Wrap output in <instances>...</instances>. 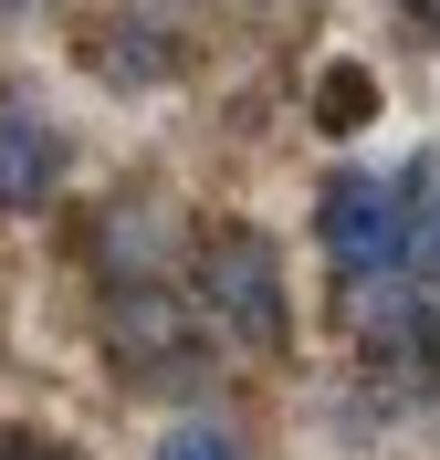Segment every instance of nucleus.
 Listing matches in <instances>:
<instances>
[{
	"instance_id": "obj_1",
	"label": "nucleus",
	"mask_w": 440,
	"mask_h": 460,
	"mask_svg": "<svg viewBox=\"0 0 440 460\" xmlns=\"http://www.w3.org/2000/svg\"><path fill=\"white\" fill-rule=\"evenodd\" d=\"M315 241H325L346 293L399 283L409 272V199H399V178L388 168H336V189L315 199Z\"/></svg>"
},
{
	"instance_id": "obj_2",
	"label": "nucleus",
	"mask_w": 440,
	"mask_h": 460,
	"mask_svg": "<svg viewBox=\"0 0 440 460\" xmlns=\"http://www.w3.org/2000/svg\"><path fill=\"white\" fill-rule=\"evenodd\" d=\"M200 304L220 314V335H241V345H283L293 335V304H283V261H273V241L263 230H241V220H220L200 241Z\"/></svg>"
},
{
	"instance_id": "obj_3",
	"label": "nucleus",
	"mask_w": 440,
	"mask_h": 460,
	"mask_svg": "<svg viewBox=\"0 0 440 460\" xmlns=\"http://www.w3.org/2000/svg\"><path fill=\"white\" fill-rule=\"evenodd\" d=\"M346 304H356L367 367H388L399 387H430V376H440V283L399 272V283H367V293H346Z\"/></svg>"
},
{
	"instance_id": "obj_4",
	"label": "nucleus",
	"mask_w": 440,
	"mask_h": 460,
	"mask_svg": "<svg viewBox=\"0 0 440 460\" xmlns=\"http://www.w3.org/2000/svg\"><path fill=\"white\" fill-rule=\"evenodd\" d=\"M105 324H116V367L137 376H189L200 367V345H189V314L168 304V283H116L105 293Z\"/></svg>"
},
{
	"instance_id": "obj_5",
	"label": "nucleus",
	"mask_w": 440,
	"mask_h": 460,
	"mask_svg": "<svg viewBox=\"0 0 440 460\" xmlns=\"http://www.w3.org/2000/svg\"><path fill=\"white\" fill-rule=\"evenodd\" d=\"M63 189V126L31 94H0V209H42Z\"/></svg>"
},
{
	"instance_id": "obj_6",
	"label": "nucleus",
	"mask_w": 440,
	"mask_h": 460,
	"mask_svg": "<svg viewBox=\"0 0 440 460\" xmlns=\"http://www.w3.org/2000/svg\"><path fill=\"white\" fill-rule=\"evenodd\" d=\"M399 199H409V272H419V283H440V157L399 168Z\"/></svg>"
},
{
	"instance_id": "obj_7",
	"label": "nucleus",
	"mask_w": 440,
	"mask_h": 460,
	"mask_svg": "<svg viewBox=\"0 0 440 460\" xmlns=\"http://www.w3.org/2000/svg\"><path fill=\"white\" fill-rule=\"evenodd\" d=\"M157 460H241V439L220 429V419H178V429L157 439Z\"/></svg>"
},
{
	"instance_id": "obj_8",
	"label": "nucleus",
	"mask_w": 440,
	"mask_h": 460,
	"mask_svg": "<svg viewBox=\"0 0 440 460\" xmlns=\"http://www.w3.org/2000/svg\"><path fill=\"white\" fill-rule=\"evenodd\" d=\"M367 105H378V94H367V74H356V63H346V74H325V94H315V115H325V126H356Z\"/></svg>"
},
{
	"instance_id": "obj_9",
	"label": "nucleus",
	"mask_w": 440,
	"mask_h": 460,
	"mask_svg": "<svg viewBox=\"0 0 440 460\" xmlns=\"http://www.w3.org/2000/svg\"><path fill=\"white\" fill-rule=\"evenodd\" d=\"M0 460H74L53 429H0Z\"/></svg>"
}]
</instances>
